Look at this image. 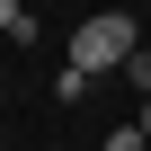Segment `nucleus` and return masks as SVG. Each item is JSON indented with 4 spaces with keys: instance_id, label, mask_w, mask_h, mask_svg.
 Returning a JSON list of instances; mask_svg holds the SVG:
<instances>
[{
    "instance_id": "nucleus-1",
    "label": "nucleus",
    "mask_w": 151,
    "mask_h": 151,
    "mask_svg": "<svg viewBox=\"0 0 151 151\" xmlns=\"http://www.w3.org/2000/svg\"><path fill=\"white\" fill-rule=\"evenodd\" d=\"M133 53H142V18H124V9H98L89 27H71V71H80V80H107Z\"/></svg>"
},
{
    "instance_id": "nucleus-2",
    "label": "nucleus",
    "mask_w": 151,
    "mask_h": 151,
    "mask_svg": "<svg viewBox=\"0 0 151 151\" xmlns=\"http://www.w3.org/2000/svg\"><path fill=\"white\" fill-rule=\"evenodd\" d=\"M0 36H9V45H27V36H36V18L18 9V0H0Z\"/></svg>"
},
{
    "instance_id": "nucleus-3",
    "label": "nucleus",
    "mask_w": 151,
    "mask_h": 151,
    "mask_svg": "<svg viewBox=\"0 0 151 151\" xmlns=\"http://www.w3.org/2000/svg\"><path fill=\"white\" fill-rule=\"evenodd\" d=\"M124 80H133V89H142V98H151V45H142V53H133V62H124Z\"/></svg>"
},
{
    "instance_id": "nucleus-4",
    "label": "nucleus",
    "mask_w": 151,
    "mask_h": 151,
    "mask_svg": "<svg viewBox=\"0 0 151 151\" xmlns=\"http://www.w3.org/2000/svg\"><path fill=\"white\" fill-rule=\"evenodd\" d=\"M107 151H151V142H142V124H116V133H107Z\"/></svg>"
},
{
    "instance_id": "nucleus-5",
    "label": "nucleus",
    "mask_w": 151,
    "mask_h": 151,
    "mask_svg": "<svg viewBox=\"0 0 151 151\" xmlns=\"http://www.w3.org/2000/svg\"><path fill=\"white\" fill-rule=\"evenodd\" d=\"M142 142H151V98H142Z\"/></svg>"
}]
</instances>
